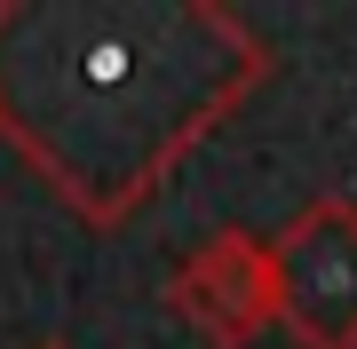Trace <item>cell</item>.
Listing matches in <instances>:
<instances>
[{
	"label": "cell",
	"instance_id": "obj_3",
	"mask_svg": "<svg viewBox=\"0 0 357 349\" xmlns=\"http://www.w3.org/2000/svg\"><path fill=\"white\" fill-rule=\"evenodd\" d=\"M167 310L206 349H255L278 325V286H270V238L215 231L167 270Z\"/></svg>",
	"mask_w": 357,
	"mask_h": 349
},
{
	"label": "cell",
	"instance_id": "obj_2",
	"mask_svg": "<svg viewBox=\"0 0 357 349\" xmlns=\"http://www.w3.org/2000/svg\"><path fill=\"white\" fill-rule=\"evenodd\" d=\"M278 334L302 349H357V199L318 191L270 238Z\"/></svg>",
	"mask_w": 357,
	"mask_h": 349
},
{
	"label": "cell",
	"instance_id": "obj_1",
	"mask_svg": "<svg viewBox=\"0 0 357 349\" xmlns=\"http://www.w3.org/2000/svg\"><path fill=\"white\" fill-rule=\"evenodd\" d=\"M270 79L222 0H0V135L56 199L119 231Z\"/></svg>",
	"mask_w": 357,
	"mask_h": 349
},
{
	"label": "cell",
	"instance_id": "obj_4",
	"mask_svg": "<svg viewBox=\"0 0 357 349\" xmlns=\"http://www.w3.org/2000/svg\"><path fill=\"white\" fill-rule=\"evenodd\" d=\"M40 349H64V341H40Z\"/></svg>",
	"mask_w": 357,
	"mask_h": 349
}]
</instances>
